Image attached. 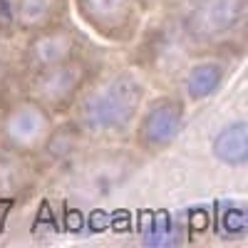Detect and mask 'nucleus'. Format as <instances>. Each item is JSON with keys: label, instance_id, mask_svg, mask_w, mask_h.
<instances>
[{"label": "nucleus", "instance_id": "5", "mask_svg": "<svg viewBox=\"0 0 248 248\" xmlns=\"http://www.w3.org/2000/svg\"><path fill=\"white\" fill-rule=\"evenodd\" d=\"M184 114L186 105L179 94H159L144 102L132 129L137 149L147 156L167 152L184 127Z\"/></svg>", "mask_w": 248, "mask_h": 248}, {"label": "nucleus", "instance_id": "3", "mask_svg": "<svg viewBox=\"0 0 248 248\" xmlns=\"http://www.w3.org/2000/svg\"><path fill=\"white\" fill-rule=\"evenodd\" d=\"M55 132V114L30 94L8 99L0 107V147L37 156Z\"/></svg>", "mask_w": 248, "mask_h": 248}, {"label": "nucleus", "instance_id": "11", "mask_svg": "<svg viewBox=\"0 0 248 248\" xmlns=\"http://www.w3.org/2000/svg\"><path fill=\"white\" fill-rule=\"evenodd\" d=\"M214 156L229 167H243L248 159V127L246 122H231L214 139Z\"/></svg>", "mask_w": 248, "mask_h": 248}, {"label": "nucleus", "instance_id": "12", "mask_svg": "<svg viewBox=\"0 0 248 248\" xmlns=\"http://www.w3.org/2000/svg\"><path fill=\"white\" fill-rule=\"evenodd\" d=\"M15 77V55L5 45H0V107L8 102L5 92L10 87V82Z\"/></svg>", "mask_w": 248, "mask_h": 248}, {"label": "nucleus", "instance_id": "9", "mask_svg": "<svg viewBox=\"0 0 248 248\" xmlns=\"http://www.w3.org/2000/svg\"><path fill=\"white\" fill-rule=\"evenodd\" d=\"M223 79H226V65L221 62L218 55H211L201 62H194V65L186 70L184 92L191 102H203L221 90Z\"/></svg>", "mask_w": 248, "mask_h": 248}, {"label": "nucleus", "instance_id": "13", "mask_svg": "<svg viewBox=\"0 0 248 248\" xmlns=\"http://www.w3.org/2000/svg\"><path fill=\"white\" fill-rule=\"evenodd\" d=\"M181 0H139V5L144 13H156V10H169L174 5H179Z\"/></svg>", "mask_w": 248, "mask_h": 248}, {"label": "nucleus", "instance_id": "8", "mask_svg": "<svg viewBox=\"0 0 248 248\" xmlns=\"http://www.w3.org/2000/svg\"><path fill=\"white\" fill-rule=\"evenodd\" d=\"M40 171L32 164V156L10 152L0 147V201H20L37 186Z\"/></svg>", "mask_w": 248, "mask_h": 248}, {"label": "nucleus", "instance_id": "10", "mask_svg": "<svg viewBox=\"0 0 248 248\" xmlns=\"http://www.w3.org/2000/svg\"><path fill=\"white\" fill-rule=\"evenodd\" d=\"M67 0H15V23L23 32H35L62 23Z\"/></svg>", "mask_w": 248, "mask_h": 248}, {"label": "nucleus", "instance_id": "6", "mask_svg": "<svg viewBox=\"0 0 248 248\" xmlns=\"http://www.w3.org/2000/svg\"><path fill=\"white\" fill-rule=\"evenodd\" d=\"M79 20L107 43H132L141 28L139 0H72Z\"/></svg>", "mask_w": 248, "mask_h": 248}, {"label": "nucleus", "instance_id": "4", "mask_svg": "<svg viewBox=\"0 0 248 248\" xmlns=\"http://www.w3.org/2000/svg\"><path fill=\"white\" fill-rule=\"evenodd\" d=\"M92 79V70L85 60L72 57L60 65L28 72V94L37 99L52 114H70L79 92Z\"/></svg>", "mask_w": 248, "mask_h": 248}, {"label": "nucleus", "instance_id": "1", "mask_svg": "<svg viewBox=\"0 0 248 248\" xmlns=\"http://www.w3.org/2000/svg\"><path fill=\"white\" fill-rule=\"evenodd\" d=\"M147 102V87L137 70H119L90 79L72 105V127L87 139H124Z\"/></svg>", "mask_w": 248, "mask_h": 248}, {"label": "nucleus", "instance_id": "7", "mask_svg": "<svg viewBox=\"0 0 248 248\" xmlns=\"http://www.w3.org/2000/svg\"><path fill=\"white\" fill-rule=\"evenodd\" d=\"M79 47L82 45H79L77 32L65 23L28 32V43H25L23 52H20L23 70L32 72V70L52 67V65L65 62V60L79 57Z\"/></svg>", "mask_w": 248, "mask_h": 248}, {"label": "nucleus", "instance_id": "2", "mask_svg": "<svg viewBox=\"0 0 248 248\" xmlns=\"http://www.w3.org/2000/svg\"><path fill=\"white\" fill-rule=\"evenodd\" d=\"M248 0H186L179 28L194 55L236 50L246 43Z\"/></svg>", "mask_w": 248, "mask_h": 248}]
</instances>
